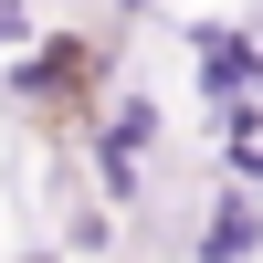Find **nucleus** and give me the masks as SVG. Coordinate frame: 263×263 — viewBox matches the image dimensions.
Listing matches in <instances>:
<instances>
[{
    "mask_svg": "<svg viewBox=\"0 0 263 263\" xmlns=\"http://www.w3.org/2000/svg\"><path fill=\"white\" fill-rule=\"evenodd\" d=\"M190 53H200V84H211V105H242L253 84H263V42H242V32H221V21H200V32H190Z\"/></svg>",
    "mask_w": 263,
    "mask_h": 263,
    "instance_id": "f257e3e1",
    "label": "nucleus"
},
{
    "mask_svg": "<svg viewBox=\"0 0 263 263\" xmlns=\"http://www.w3.org/2000/svg\"><path fill=\"white\" fill-rule=\"evenodd\" d=\"M253 242H263V211L232 190V200H211V221H200V263H253Z\"/></svg>",
    "mask_w": 263,
    "mask_h": 263,
    "instance_id": "f03ea898",
    "label": "nucleus"
}]
</instances>
